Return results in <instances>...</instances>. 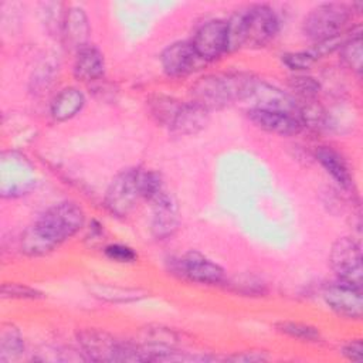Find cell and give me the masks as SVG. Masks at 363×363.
I'll return each mask as SVG.
<instances>
[{
	"instance_id": "1",
	"label": "cell",
	"mask_w": 363,
	"mask_h": 363,
	"mask_svg": "<svg viewBox=\"0 0 363 363\" xmlns=\"http://www.w3.org/2000/svg\"><path fill=\"white\" fill-rule=\"evenodd\" d=\"M84 211L72 201H62L45 210L21 235V250L37 257L52 251L77 234L84 225Z\"/></svg>"
},
{
	"instance_id": "2",
	"label": "cell",
	"mask_w": 363,
	"mask_h": 363,
	"mask_svg": "<svg viewBox=\"0 0 363 363\" xmlns=\"http://www.w3.org/2000/svg\"><path fill=\"white\" fill-rule=\"evenodd\" d=\"M254 77L250 74H211L191 86V101L207 111L221 109L234 101H242Z\"/></svg>"
},
{
	"instance_id": "3",
	"label": "cell",
	"mask_w": 363,
	"mask_h": 363,
	"mask_svg": "<svg viewBox=\"0 0 363 363\" xmlns=\"http://www.w3.org/2000/svg\"><path fill=\"white\" fill-rule=\"evenodd\" d=\"M352 17L347 6L340 3H323L311 10L303 21L306 37L318 41L340 37Z\"/></svg>"
},
{
	"instance_id": "4",
	"label": "cell",
	"mask_w": 363,
	"mask_h": 363,
	"mask_svg": "<svg viewBox=\"0 0 363 363\" xmlns=\"http://www.w3.org/2000/svg\"><path fill=\"white\" fill-rule=\"evenodd\" d=\"M0 182L3 197L27 194L35 184L34 167L23 155L17 152H4L1 155Z\"/></svg>"
},
{
	"instance_id": "5",
	"label": "cell",
	"mask_w": 363,
	"mask_h": 363,
	"mask_svg": "<svg viewBox=\"0 0 363 363\" xmlns=\"http://www.w3.org/2000/svg\"><path fill=\"white\" fill-rule=\"evenodd\" d=\"M140 174V169H126L111 182L105 194V206L111 213L123 217L136 207L142 197Z\"/></svg>"
},
{
	"instance_id": "6",
	"label": "cell",
	"mask_w": 363,
	"mask_h": 363,
	"mask_svg": "<svg viewBox=\"0 0 363 363\" xmlns=\"http://www.w3.org/2000/svg\"><path fill=\"white\" fill-rule=\"evenodd\" d=\"M169 271L204 285H216L224 281V269L217 262L193 250L180 258H172L169 261Z\"/></svg>"
},
{
	"instance_id": "7",
	"label": "cell",
	"mask_w": 363,
	"mask_h": 363,
	"mask_svg": "<svg viewBox=\"0 0 363 363\" xmlns=\"http://www.w3.org/2000/svg\"><path fill=\"white\" fill-rule=\"evenodd\" d=\"M329 262L339 281L362 288V250L357 241L349 237L337 238L332 245Z\"/></svg>"
},
{
	"instance_id": "8",
	"label": "cell",
	"mask_w": 363,
	"mask_h": 363,
	"mask_svg": "<svg viewBox=\"0 0 363 363\" xmlns=\"http://www.w3.org/2000/svg\"><path fill=\"white\" fill-rule=\"evenodd\" d=\"M242 101L250 105V109L286 112L295 116H298L301 106L292 95L271 84L259 81L258 78L252 79L250 89Z\"/></svg>"
},
{
	"instance_id": "9",
	"label": "cell",
	"mask_w": 363,
	"mask_h": 363,
	"mask_svg": "<svg viewBox=\"0 0 363 363\" xmlns=\"http://www.w3.org/2000/svg\"><path fill=\"white\" fill-rule=\"evenodd\" d=\"M245 11V47H264L278 33L279 21L269 6L254 4Z\"/></svg>"
},
{
	"instance_id": "10",
	"label": "cell",
	"mask_w": 363,
	"mask_h": 363,
	"mask_svg": "<svg viewBox=\"0 0 363 363\" xmlns=\"http://www.w3.org/2000/svg\"><path fill=\"white\" fill-rule=\"evenodd\" d=\"M201 61H213L227 51V24L224 20H208L199 27L190 41Z\"/></svg>"
},
{
	"instance_id": "11",
	"label": "cell",
	"mask_w": 363,
	"mask_h": 363,
	"mask_svg": "<svg viewBox=\"0 0 363 363\" xmlns=\"http://www.w3.org/2000/svg\"><path fill=\"white\" fill-rule=\"evenodd\" d=\"M78 342L86 356L94 362H121L122 343L111 333L98 329H85L78 333Z\"/></svg>"
},
{
	"instance_id": "12",
	"label": "cell",
	"mask_w": 363,
	"mask_h": 363,
	"mask_svg": "<svg viewBox=\"0 0 363 363\" xmlns=\"http://www.w3.org/2000/svg\"><path fill=\"white\" fill-rule=\"evenodd\" d=\"M323 298L326 305L337 315L349 319H360L363 309L362 288L339 281L326 288Z\"/></svg>"
},
{
	"instance_id": "13",
	"label": "cell",
	"mask_w": 363,
	"mask_h": 363,
	"mask_svg": "<svg viewBox=\"0 0 363 363\" xmlns=\"http://www.w3.org/2000/svg\"><path fill=\"white\" fill-rule=\"evenodd\" d=\"M200 61L190 41L173 43L160 55L162 68L170 77H183L191 72Z\"/></svg>"
},
{
	"instance_id": "14",
	"label": "cell",
	"mask_w": 363,
	"mask_h": 363,
	"mask_svg": "<svg viewBox=\"0 0 363 363\" xmlns=\"http://www.w3.org/2000/svg\"><path fill=\"white\" fill-rule=\"evenodd\" d=\"M248 118L261 129L281 135L292 136L301 132L302 123L298 116L286 112L277 111H261V109H248Z\"/></svg>"
},
{
	"instance_id": "15",
	"label": "cell",
	"mask_w": 363,
	"mask_h": 363,
	"mask_svg": "<svg viewBox=\"0 0 363 363\" xmlns=\"http://www.w3.org/2000/svg\"><path fill=\"white\" fill-rule=\"evenodd\" d=\"M179 227V211L173 197L166 191L153 201V217L150 230L157 240H166Z\"/></svg>"
},
{
	"instance_id": "16",
	"label": "cell",
	"mask_w": 363,
	"mask_h": 363,
	"mask_svg": "<svg viewBox=\"0 0 363 363\" xmlns=\"http://www.w3.org/2000/svg\"><path fill=\"white\" fill-rule=\"evenodd\" d=\"M89 35V24L85 11L79 7H69L65 11L61 37L67 47L74 50H82L86 47Z\"/></svg>"
},
{
	"instance_id": "17",
	"label": "cell",
	"mask_w": 363,
	"mask_h": 363,
	"mask_svg": "<svg viewBox=\"0 0 363 363\" xmlns=\"http://www.w3.org/2000/svg\"><path fill=\"white\" fill-rule=\"evenodd\" d=\"M208 121V111L196 102H182L172 125L169 126L179 135H191L201 130Z\"/></svg>"
},
{
	"instance_id": "18",
	"label": "cell",
	"mask_w": 363,
	"mask_h": 363,
	"mask_svg": "<svg viewBox=\"0 0 363 363\" xmlns=\"http://www.w3.org/2000/svg\"><path fill=\"white\" fill-rule=\"evenodd\" d=\"M318 162L333 177V180L343 189H349L353 184V177L345 162V159L329 146H319L315 152Z\"/></svg>"
},
{
	"instance_id": "19",
	"label": "cell",
	"mask_w": 363,
	"mask_h": 363,
	"mask_svg": "<svg viewBox=\"0 0 363 363\" xmlns=\"http://www.w3.org/2000/svg\"><path fill=\"white\" fill-rule=\"evenodd\" d=\"M105 61L104 55L95 47H84L78 51L75 64H74V75L81 81H95L104 75Z\"/></svg>"
},
{
	"instance_id": "20",
	"label": "cell",
	"mask_w": 363,
	"mask_h": 363,
	"mask_svg": "<svg viewBox=\"0 0 363 363\" xmlns=\"http://www.w3.org/2000/svg\"><path fill=\"white\" fill-rule=\"evenodd\" d=\"M84 104V94L74 86H68L60 91L54 98L51 104V113L57 121H67L75 116L82 109Z\"/></svg>"
},
{
	"instance_id": "21",
	"label": "cell",
	"mask_w": 363,
	"mask_h": 363,
	"mask_svg": "<svg viewBox=\"0 0 363 363\" xmlns=\"http://www.w3.org/2000/svg\"><path fill=\"white\" fill-rule=\"evenodd\" d=\"M24 350L23 337L17 328L13 325L3 326L1 335H0V360H11L21 354Z\"/></svg>"
},
{
	"instance_id": "22",
	"label": "cell",
	"mask_w": 363,
	"mask_h": 363,
	"mask_svg": "<svg viewBox=\"0 0 363 363\" xmlns=\"http://www.w3.org/2000/svg\"><path fill=\"white\" fill-rule=\"evenodd\" d=\"M180 105H182L180 101L170 96H164V95H156L149 102L152 115L157 119V122L166 126L172 125Z\"/></svg>"
},
{
	"instance_id": "23",
	"label": "cell",
	"mask_w": 363,
	"mask_h": 363,
	"mask_svg": "<svg viewBox=\"0 0 363 363\" xmlns=\"http://www.w3.org/2000/svg\"><path fill=\"white\" fill-rule=\"evenodd\" d=\"M227 24V51H234L244 47L245 41V11L234 13Z\"/></svg>"
},
{
	"instance_id": "24",
	"label": "cell",
	"mask_w": 363,
	"mask_h": 363,
	"mask_svg": "<svg viewBox=\"0 0 363 363\" xmlns=\"http://www.w3.org/2000/svg\"><path fill=\"white\" fill-rule=\"evenodd\" d=\"M340 54L342 60L357 74L362 72V60H363V51H362V37L360 31L356 33V35H350L347 40L343 41L340 45Z\"/></svg>"
},
{
	"instance_id": "25",
	"label": "cell",
	"mask_w": 363,
	"mask_h": 363,
	"mask_svg": "<svg viewBox=\"0 0 363 363\" xmlns=\"http://www.w3.org/2000/svg\"><path fill=\"white\" fill-rule=\"evenodd\" d=\"M277 329L302 342H318L320 339V332L318 328L301 322H279L277 323Z\"/></svg>"
},
{
	"instance_id": "26",
	"label": "cell",
	"mask_w": 363,
	"mask_h": 363,
	"mask_svg": "<svg viewBox=\"0 0 363 363\" xmlns=\"http://www.w3.org/2000/svg\"><path fill=\"white\" fill-rule=\"evenodd\" d=\"M140 193L142 197L149 200V201H155L156 199H159L162 194L166 193L164 190V184L162 180V176L156 172L152 170H142L140 174Z\"/></svg>"
},
{
	"instance_id": "27",
	"label": "cell",
	"mask_w": 363,
	"mask_h": 363,
	"mask_svg": "<svg viewBox=\"0 0 363 363\" xmlns=\"http://www.w3.org/2000/svg\"><path fill=\"white\" fill-rule=\"evenodd\" d=\"M95 295L101 299H106L111 302H130L138 301L145 294L139 289H130V288H119V286H96Z\"/></svg>"
},
{
	"instance_id": "28",
	"label": "cell",
	"mask_w": 363,
	"mask_h": 363,
	"mask_svg": "<svg viewBox=\"0 0 363 363\" xmlns=\"http://www.w3.org/2000/svg\"><path fill=\"white\" fill-rule=\"evenodd\" d=\"M289 86L295 94H298L299 96H302L305 99L315 98L320 89L319 82L313 77H309V75H296V77L291 78Z\"/></svg>"
},
{
	"instance_id": "29",
	"label": "cell",
	"mask_w": 363,
	"mask_h": 363,
	"mask_svg": "<svg viewBox=\"0 0 363 363\" xmlns=\"http://www.w3.org/2000/svg\"><path fill=\"white\" fill-rule=\"evenodd\" d=\"M282 61L288 68L294 71H305L311 68L316 60L309 51H298V52L284 54Z\"/></svg>"
},
{
	"instance_id": "30",
	"label": "cell",
	"mask_w": 363,
	"mask_h": 363,
	"mask_svg": "<svg viewBox=\"0 0 363 363\" xmlns=\"http://www.w3.org/2000/svg\"><path fill=\"white\" fill-rule=\"evenodd\" d=\"M1 295L3 298H14V299H35L41 296V294L37 289L23 284H14V282L3 284Z\"/></svg>"
},
{
	"instance_id": "31",
	"label": "cell",
	"mask_w": 363,
	"mask_h": 363,
	"mask_svg": "<svg viewBox=\"0 0 363 363\" xmlns=\"http://www.w3.org/2000/svg\"><path fill=\"white\" fill-rule=\"evenodd\" d=\"M104 251H105V255L115 262H122V264L126 262L128 264V262L136 261V258H138L136 252L125 244H109L105 247Z\"/></svg>"
},
{
	"instance_id": "32",
	"label": "cell",
	"mask_w": 363,
	"mask_h": 363,
	"mask_svg": "<svg viewBox=\"0 0 363 363\" xmlns=\"http://www.w3.org/2000/svg\"><path fill=\"white\" fill-rule=\"evenodd\" d=\"M349 360L353 362H360L362 360V354H363V347H362V342L359 339L356 340H350L347 345H345L343 352H342Z\"/></svg>"
},
{
	"instance_id": "33",
	"label": "cell",
	"mask_w": 363,
	"mask_h": 363,
	"mask_svg": "<svg viewBox=\"0 0 363 363\" xmlns=\"http://www.w3.org/2000/svg\"><path fill=\"white\" fill-rule=\"evenodd\" d=\"M228 360H234V362H262V360H267V356H264L262 353H258V352H251V353H241V354L230 356Z\"/></svg>"
}]
</instances>
